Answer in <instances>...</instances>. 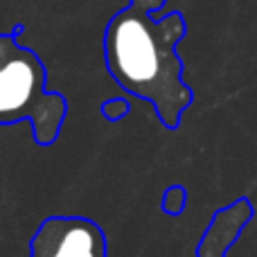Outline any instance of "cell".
<instances>
[{
    "label": "cell",
    "mask_w": 257,
    "mask_h": 257,
    "mask_svg": "<svg viewBox=\"0 0 257 257\" xmlns=\"http://www.w3.org/2000/svg\"><path fill=\"white\" fill-rule=\"evenodd\" d=\"M167 0H128L104 27V66L122 90L154 106L160 124L176 131L194 102L183 81L185 63L176 45L185 39L187 23L181 12L156 16Z\"/></svg>",
    "instance_id": "obj_1"
},
{
    "label": "cell",
    "mask_w": 257,
    "mask_h": 257,
    "mask_svg": "<svg viewBox=\"0 0 257 257\" xmlns=\"http://www.w3.org/2000/svg\"><path fill=\"white\" fill-rule=\"evenodd\" d=\"M23 23L0 34V124L12 126L27 120L39 147H50L61 136L68 115V99L48 90V70L41 57L21 45Z\"/></svg>",
    "instance_id": "obj_2"
},
{
    "label": "cell",
    "mask_w": 257,
    "mask_h": 257,
    "mask_svg": "<svg viewBox=\"0 0 257 257\" xmlns=\"http://www.w3.org/2000/svg\"><path fill=\"white\" fill-rule=\"evenodd\" d=\"M30 257H108V241L88 217H48L32 235Z\"/></svg>",
    "instance_id": "obj_3"
},
{
    "label": "cell",
    "mask_w": 257,
    "mask_h": 257,
    "mask_svg": "<svg viewBox=\"0 0 257 257\" xmlns=\"http://www.w3.org/2000/svg\"><path fill=\"white\" fill-rule=\"evenodd\" d=\"M250 219H253V205L246 196L217 210L196 246V257H226Z\"/></svg>",
    "instance_id": "obj_4"
},
{
    "label": "cell",
    "mask_w": 257,
    "mask_h": 257,
    "mask_svg": "<svg viewBox=\"0 0 257 257\" xmlns=\"http://www.w3.org/2000/svg\"><path fill=\"white\" fill-rule=\"evenodd\" d=\"M187 208V190L183 185H169L160 201V210L167 217H181Z\"/></svg>",
    "instance_id": "obj_5"
},
{
    "label": "cell",
    "mask_w": 257,
    "mask_h": 257,
    "mask_svg": "<svg viewBox=\"0 0 257 257\" xmlns=\"http://www.w3.org/2000/svg\"><path fill=\"white\" fill-rule=\"evenodd\" d=\"M99 111H102V115L106 117L108 122H117L131 113V104H128V99H124V97H113V99L102 102Z\"/></svg>",
    "instance_id": "obj_6"
}]
</instances>
